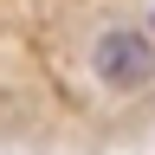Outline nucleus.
<instances>
[{
    "instance_id": "nucleus-1",
    "label": "nucleus",
    "mask_w": 155,
    "mask_h": 155,
    "mask_svg": "<svg viewBox=\"0 0 155 155\" xmlns=\"http://www.w3.org/2000/svg\"><path fill=\"white\" fill-rule=\"evenodd\" d=\"M91 71H97L104 91H123V97L155 84V39L142 26H104L97 45H91Z\"/></svg>"
},
{
    "instance_id": "nucleus-2",
    "label": "nucleus",
    "mask_w": 155,
    "mask_h": 155,
    "mask_svg": "<svg viewBox=\"0 0 155 155\" xmlns=\"http://www.w3.org/2000/svg\"><path fill=\"white\" fill-rule=\"evenodd\" d=\"M142 32H149V39H155V13H149V26H142Z\"/></svg>"
}]
</instances>
